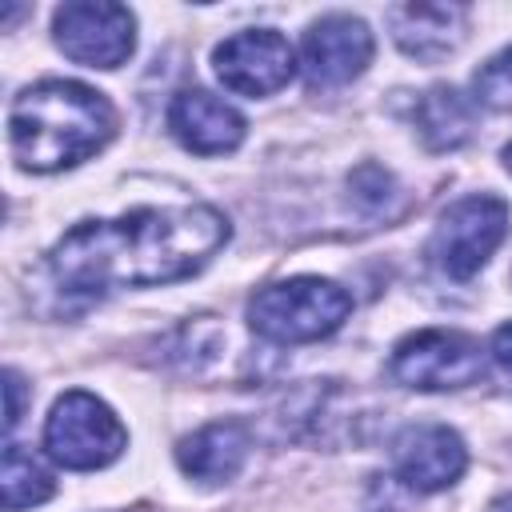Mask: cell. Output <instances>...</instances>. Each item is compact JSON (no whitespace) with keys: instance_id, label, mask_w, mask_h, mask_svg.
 Wrapping results in <instances>:
<instances>
[{"instance_id":"obj_4","label":"cell","mask_w":512,"mask_h":512,"mask_svg":"<svg viewBox=\"0 0 512 512\" xmlns=\"http://www.w3.org/2000/svg\"><path fill=\"white\" fill-rule=\"evenodd\" d=\"M128 444L124 424L116 420V412L96 400L92 392H64L44 424V448L56 464L72 468V472H88V468H104L112 464Z\"/></svg>"},{"instance_id":"obj_20","label":"cell","mask_w":512,"mask_h":512,"mask_svg":"<svg viewBox=\"0 0 512 512\" xmlns=\"http://www.w3.org/2000/svg\"><path fill=\"white\" fill-rule=\"evenodd\" d=\"M504 164H508V172H512V144L504 148Z\"/></svg>"},{"instance_id":"obj_1","label":"cell","mask_w":512,"mask_h":512,"mask_svg":"<svg viewBox=\"0 0 512 512\" xmlns=\"http://www.w3.org/2000/svg\"><path fill=\"white\" fill-rule=\"evenodd\" d=\"M228 240V220L212 204L136 208L116 220H84L48 256L60 292L100 296L112 288L172 284L200 272Z\"/></svg>"},{"instance_id":"obj_10","label":"cell","mask_w":512,"mask_h":512,"mask_svg":"<svg viewBox=\"0 0 512 512\" xmlns=\"http://www.w3.org/2000/svg\"><path fill=\"white\" fill-rule=\"evenodd\" d=\"M464 464L468 448L448 424H412L392 444V468L416 492H440L456 484Z\"/></svg>"},{"instance_id":"obj_16","label":"cell","mask_w":512,"mask_h":512,"mask_svg":"<svg viewBox=\"0 0 512 512\" xmlns=\"http://www.w3.org/2000/svg\"><path fill=\"white\" fill-rule=\"evenodd\" d=\"M476 100L496 108V112H512V48L496 52L488 64H480V72L472 76Z\"/></svg>"},{"instance_id":"obj_15","label":"cell","mask_w":512,"mask_h":512,"mask_svg":"<svg viewBox=\"0 0 512 512\" xmlns=\"http://www.w3.org/2000/svg\"><path fill=\"white\" fill-rule=\"evenodd\" d=\"M0 488H4V512H20V508L44 504V500L52 496V476H48L20 444H8V448H4Z\"/></svg>"},{"instance_id":"obj_11","label":"cell","mask_w":512,"mask_h":512,"mask_svg":"<svg viewBox=\"0 0 512 512\" xmlns=\"http://www.w3.org/2000/svg\"><path fill=\"white\" fill-rule=\"evenodd\" d=\"M168 128L196 156H220L244 140V116L204 88H184L168 104Z\"/></svg>"},{"instance_id":"obj_2","label":"cell","mask_w":512,"mask_h":512,"mask_svg":"<svg viewBox=\"0 0 512 512\" xmlns=\"http://www.w3.org/2000/svg\"><path fill=\"white\" fill-rule=\"evenodd\" d=\"M116 132L104 92L76 80H40L8 108L12 152L32 172H60L100 152Z\"/></svg>"},{"instance_id":"obj_12","label":"cell","mask_w":512,"mask_h":512,"mask_svg":"<svg viewBox=\"0 0 512 512\" xmlns=\"http://www.w3.org/2000/svg\"><path fill=\"white\" fill-rule=\"evenodd\" d=\"M392 40L416 60H440L464 40L468 8L460 4H396L384 12Z\"/></svg>"},{"instance_id":"obj_13","label":"cell","mask_w":512,"mask_h":512,"mask_svg":"<svg viewBox=\"0 0 512 512\" xmlns=\"http://www.w3.org/2000/svg\"><path fill=\"white\" fill-rule=\"evenodd\" d=\"M248 448H252V436L240 420H216V424H204L200 432L180 440L176 464L192 480L220 484V480H232L240 472V464L248 460Z\"/></svg>"},{"instance_id":"obj_7","label":"cell","mask_w":512,"mask_h":512,"mask_svg":"<svg viewBox=\"0 0 512 512\" xmlns=\"http://www.w3.org/2000/svg\"><path fill=\"white\" fill-rule=\"evenodd\" d=\"M56 44L88 68H120L136 48V16L108 0H72L52 16Z\"/></svg>"},{"instance_id":"obj_19","label":"cell","mask_w":512,"mask_h":512,"mask_svg":"<svg viewBox=\"0 0 512 512\" xmlns=\"http://www.w3.org/2000/svg\"><path fill=\"white\" fill-rule=\"evenodd\" d=\"M488 512H512V496H500V500H496Z\"/></svg>"},{"instance_id":"obj_8","label":"cell","mask_w":512,"mask_h":512,"mask_svg":"<svg viewBox=\"0 0 512 512\" xmlns=\"http://www.w3.org/2000/svg\"><path fill=\"white\" fill-rule=\"evenodd\" d=\"M212 64H216V76H220V84L228 92H240V96H272V92H280L292 80L296 52H292V44L280 32H272V28H248V32L228 36L224 44H216Z\"/></svg>"},{"instance_id":"obj_5","label":"cell","mask_w":512,"mask_h":512,"mask_svg":"<svg viewBox=\"0 0 512 512\" xmlns=\"http://www.w3.org/2000/svg\"><path fill=\"white\" fill-rule=\"evenodd\" d=\"M504 236H508V204L500 196H464L452 208H444L428 240V256L444 276L468 280L488 264V256L500 248Z\"/></svg>"},{"instance_id":"obj_3","label":"cell","mask_w":512,"mask_h":512,"mask_svg":"<svg viewBox=\"0 0 512 512\" xmlns=\"http://www.w3.org/2000/svg\"><path fill=\"white\" fill-rule=\"evenodd\" d=\"M352 312V296L320 276H292L248 300V324L272 344H312L336 332Z\"/></svg>"},{"instance_id":"obj_9","label":"cell","mask_w":512,"mask_h":512,"mask_svg":"<svg viewBox=\"0 0 512 512\" xmlns=\"http://www.w3.org/2000/svg\"><path fill=\"white\" fill-rule=\"evenodd\" d=\"M368 60H372V32L356 16L332 12L304 32L300 64H304L308 88H340L356 80L368 68Z\"/></svg>"},{"instance_id":"obj_18","label":"cell","mask_w":512,"mask_h":512,"mask_svg":"<svg viewBox=\"0 0 512 512\" xmlns=\"http://www.w3.org/2000/svg\"><path fill=\"white\" fill-rule=\"evenodd\" d=\"M492 360H496L500 372L512 380V324H504V328L492 336Z\"/></svg>"},{"instance_id":"obj_6","label":"cell","mask_w":512,"mask_h":512,"mask_svg":"<svg viewBox=\"0 0 512 512\" xmlns=\"http://www.w3.org/2000/svg\"><path fill=\"white\" fill-rule=\"evenodd\" d=\"M480 368H484L480 344L464 332H452V328L412 332L396 344V352L388 360L392 380L404 388H420V392L464 388L480 376Z\"/></svg>"},{"instance_id":"obj_14","label":"cell","mask_w":512,"mask_h":512,"mask_svg":"<svg viewBox=\"0 0 512 512\" xmlns=\"http://www.w3.org/2000/svg\"><path fill=\"white\" fill-rule=\"evenodd\" d=\"M416 128H420V136H424V144L432 152H452V148L472 140L476 108H472V100L460 88L436 84L416 104Z\"/></svg>"},{"instance_id":"obj_17","label":"cell","mask_w":512,"mask_h":512,"mask_svg":"<svg viewBox=\"0 0 512 512\" xmlns=\"http://www.w3.org/2000/svg\"><path fill=\"white\" fill-rule=\"evenodd\" d=\"M4 392H8V412H4V428L12 432L16 424H20V408H24V380H20V372H4Z\"/></svg>"}]
</instances>
